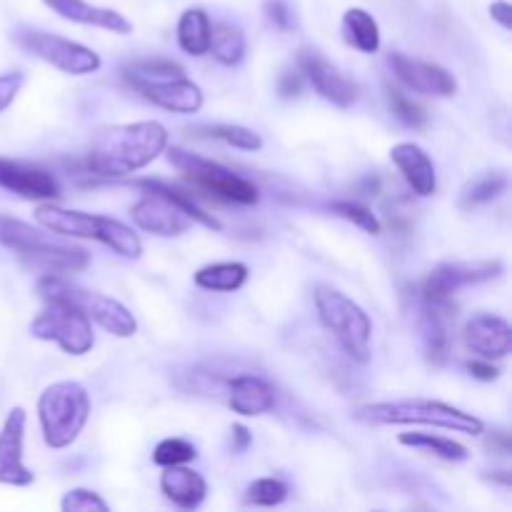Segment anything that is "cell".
Listing matches in <instances>:
<instances>
[{"mask_svg": "<svg viewBox=\"0 0 512 512\" xmlns=\"http://www.w3.org/2000/svg\"><path fill=\"white\" fill-rule=\"evenodd\" d=\"M35 220L43 230L65 238H83L103 243L115 255L125 260H138L143 255V240L120 220L108 215L83 213V210H65L55 203H40L35 208Z\"/></svg>", "mask_w": 512, "mask_h": 512, "instance_id": "cell-3", "label": "cell"}, {"mask_svg": "<svg viewBox=\"0 0 512 512\" xmlns=\"http://www.w3.org/2000/svg\"><path fill=\"white\" fill-rule=\"evenodd\" d=\"M233 450L235 453H245V450L253 445V435H250V430L245 428V425H233Z\"/></svg>", "mask_w": 512, "mask_h": 512, "instance_id": "cell-42", "label": "cell"}, {"mask_svg": "<svg viewBox=\"0 0 512 512\" xmlns=\"http://www.w3.org/2000/svg\"><path fill=\"white\" fill-rule=\"evenodd\" d=\"M198 458V450L193 443L183 438H168L163 443L155 445L153 450V463L160 468H168V465H188Z\"/></svg>", "mask_w": 512, "mask_h": 512, "instance_id": "cell-34", "label": "cell"}, {"mask_svg": "<svg viewBox=\"0 0 512 512\" xmlns=\"http://www.w3.org/2000/svg\"><path fill=\"white\" fill-rule=\"evenodd\" d=\"M385 95H388L390 110H393V115L400 120V123H405L408 128H415V130L425 128V123H428V113H425L423 105H418L413 98H408L403 90L393 88V85L385 88Z\"/></svg>", "mask_w": 512, "mask_h": 512, "instance_id": "cell-32", "label": "cell"}, {"mask_svg": "<svg viewBox=\"0 0 512 512\" xmlns=\"http://www.w3.org/2000/svg\"><path fill=\"white\" fill-rule=\"evenodd\" d=\"M160 490L175 508L195 510L203 505L205 495H208V483L203 475L185 465H168L160 475Z\"/></svg>", "mask_w": 512, "mask_h": 512, "instance_id": "cell-23", "label": "cell"}, {"mask_svg": "<svg viewBox=\"0 0 512 512\" xmlns=\"http://www.w3.org/2000/svg\"><path fill=\"white\" fill-rule=\"evenodd\" d=\"M135 90L150 100L158 108L170 110V113L193 115L203 108V90L188 80L185 75L180 78H165V80H130Z\"/></svg>", "mask_w": 512, "mask_h": 512, "instance_id": "cell-17", "label": "cell"}, {"mask_svg": "<svg viewBox=\"0 0 512 512\" xmlns=\"http://www.w3.org/2000/svg\"><path fill=\"white\" fill-rule=\"evenodd\" d=\"M463 345L485 360L508 358L512 350V328L505 318L493 313H478L465 323Z\"/></svg>", "mask_w": 512, "mask_h": 512, "instance_id": "cell-18", "label": "cell"}, {"mask_svg": "<svg viewBox=\"0 0 512 512\" xmlns=\"http://www.w3.org/2000/svg\"><path fill=\"white\" fill-rule=\"evenodd\" d=\"M450 320H455L450 300H443V303L423 300L420 333H423L425 358L433 365H445L450 358Z\"/></svg>", "mask_w": 512, "mask_h": 512, "instance_id": "cell-20", "label": "cell"}, {"mask_svg": "<svg viewBox=\"0 0 512 512\" xmlns=\"http://www.w3.org/2000/svg\"><path fill=\"white\" fill-rule=\"evenodd\" d=\"M198 138H210L220 140V143L230 145V148L248 150V153H255V150L263 148V138L255 130L245 128V125H230V123H215V125H198L195 130H190Z\"/></svg>", "mask_w": 512, "mask_h": 512, "instance_id": "cell-28", "label": "cell"}, {"mask_svg": "<svg viewBox=\"0 0 512 512\" xmlns=\"http://www.w3.org/2000/svg\"><path fill=\"white\" fill-rule=\"evenodd\" d=\"M25 420H28L25 410L13 408L0 428V485L28 488L35 480V475L23 463Z\"/></svg>", "mask_w": 512, "mask_h": 512, "instance_id": "cell-16", "label": "cell"}, {"mask_svg": "<svg viewBox=\"0 0 512 512\" xmlns=\"http://www.w3.org/2000/svg\"><path fill=\"white\" fill-rule=\"evenodd\" d=\"M343 35L348 45L365 55H373L380 50V28L378 20L363 8H350L343 15Z\"/></svg>", "mask_w": 512, "mask_h": 512, "instance_id": "cell-25", "label": "cell"}, {"mask_svg": "<svg viewBox=\"0 0 512 512\" xmlns=\"http://www.w3.org/2000/svg\"><path fill=\"white\" fill-rule=\"evenodd\" d=\"M13 40L25 53L53 65L60 73L90 75L98 73L100 65H103L100 55L90 50L88 45H80L75 40L60 38V35L45 33L38 28H15Z\"/></svg>", "mask_w": 512, "mask_h": 512, "instance_id": "cell-10", "label": "cell"}, {"mask_svg": "<svg viewBox=\"0 0 512 512\" xmlns=\"http://www.w3.org/2000/svg\"><path fill=\"white\" fill-rule=\"evenodd\" d=\"M0 188L38 203H53L60 198V185L53 173L23 160L0 158Z\"/></svg>", "mask_w": 512, "mask_h": 512, "instance_id": "cell-15", "label": "cell"}, {"mask_svg": "<svg viewBox=\"0 0 512 512\" xmlns=\"http://www.w3.org/2000/svg\"><path fill=\"white\" fill-rule=\"evenodd\" d=\"M263 13L265 20H268L275 30H280V33H290V30L295 28V18L288 0H265Z\"/></svg>", "mask_w": 512, "mask_h": 512, "instance_id": "cell-37", "label": "cell"}, {"mask_svg": "<svg viewBox=\"0 0 512 512\" xmlns=\"http://www.w3.org/2000/svg\"><path fill=\"white\" fill-rule=\"evenodd\" d=\"M468 373L473 375L475 380H483V383H493V380L500 378V370L495 368L493 360H485V358L470 360V363H468Z\"/></svg>", "mask_w": 512, "mask_h": 512, "instance_id": "cell-40", "label": "cell"}, {"mask_svg": "<svg viewBox=\"0 0 512 512\" xmlns=\"http://www.w3.org/2000/svg\"><path fill=\"white\" fill-rule=\"evenodd\" d=\"M0 245L13 250L15 255L35 268H45L50 273H75L88 265V253L75 245H65L53 240L40 228L23 223L18 218L0 213Z\"/></svg>", "mask_w": 512, "mask_h": 512, "instance_id": "cell-8", "label": "cell"}, {"mask_svg": "<svg viewBox=\"0 0 512 512\" xmlns=\"http://www.w3.org/2000/svg\"><path fill=\"white\" fill-rule=\"evenodd\" d=\"M315 310H318L320 325L333 335L340 350L353 363H368L370 338H373V323H370L368 313L353 298L330 285L315 288Z\"/></svg>", "mask_w": 512, "mask_h": 512, "instance_id": "cell-6", "label": "cell"}, {"mask_svg": "<svg viewBox=\"0 0 512 512\" xmlns=\"http://www.w3.org/2000/svg\"><path fill=\"white\" fill-rule=\"evenodd\" d=\"M138 188L145 190L143 198L130 208V218L140 230L158 238H175L193 228L195 223L210 230H220V223L205 213L188 193L163 183V180H138Z\"/></svg>", "mask_w": 512, "mask_h": 512, "instance_id": "cell-2", "label": "cell"}, {"mask_svg": "<svg viewBox=\"0 0 512 512\" xmlns=\"http://www.w3.org/2000/svg\"><path fill=\"white\" fill-rule=\"evenodd\" d=\"M358 420L370 425H433V428L453 430L465 435H483L485 423L473 413L453 408L440 400H393V403H373L358 410Z\"/></svg>", "mask_w": 512, "mask_h": 512, "instance_id": "cell-4", "label": "cell"}, {"mask_svg": "<svg viewBox=\"0 0 512 512\" xmlns=\"http://www.w3.org/2000/svg\"><path fill=\"white\" fill-rule=\"evenodd\" d=\"M398 443L405 445V448H418L425 450V453H433L438 458L450 460V463H463V460L470 458V450L465 445L455 443L450 438H440V435L430 433H400Z\"/></svg>", "mask_w": 512, "mask_h": 512, "instance_id": "cell-29", "label": "cell"}, {"mask_svg": "<svg viewBox=\"0 0 512 512\" xmlns=\"http://www.w3.org/2000/svg\"><path fill=\"white\" fill-rule=\"evenodd\" d=\"M330 210H333L338 218L348 220V223H353V225H358V228L365 230L368 235H378L380 228H383V225H380V220H378V215H375L373 210L365 208V205H360V203L338 200V203L330 205Z\"/></svg>", "mask_w": 512, "mask_h": 512, "instance_id": "cell-35", "label": "cell"}, {"mask_svg": "<svg viewBox=\"0 0 512 512\" xmlns=\"http://www.w3.org/2000/svg\"><path fill=\"white\" fill-rule=\"evenodd\" d=\"M303 85H305V75L300 70H285L278 80V93L280 98L290 100V98H298L303 93Z\"/></svg>", "mask_w": 512, "mask_h": 512, "instance_id": "cell-39", "label": "cell"}, {"mask_svg": "<svg viewBox=\"0 0 512 512\" xmlns=\"http://www.w3.org/2000/svg\"><path fill=\"white\" fill-rule=\"evenodd\" d=\"M508 190V175L505 173H485L468 183L460 195V205L463 208H478V205H488L498 200L500 195Z\"/></svg>", "mask_w": 512, "mask_h": 512, "instance_id": "cell-30", "label": "cell"}, {"mask_svg": "<svg viewBox=\"0 0 512 512\" xmlns=\"http://www.w3.org/2000/svg\"><path fill=\"white\" fill-rule=\"evenodd\" d=\"M503 273L500 260H455V263L435 265L423 280V300L430 303H443L453 300L458 290L470 288V285L488 283Z\"/></svg>", "mask_w": 512, "mask_h": 512, "instance_id": "cell-12", "label": "cell"}, {"mask_svg": "<svg viewBox=\"0 0 512 512\" xmlns=\"http://www.w3.org/2000/svg\"><path fill=\"white\" fill-rule=\"evenodd\" d=\"M490 18L495 20V23L503 25L505 30L512 28V5L508 0H495L493 5H490Z\"/></svg>", "mask_w": 512, "mask_h": 512, "instance_id": "cell-41", "label": "cell"}, {"mask_svg": "<svg viewBox=\"0 0 512 512\" xmlns=\"http://www.w3.org/2000/svg\"><path fill=\"white\" fill-rule=\"evenodd\" d=\"M210 30H213V23L203 8L183 10L178 20V45L193 58H200L208 53Z\"/></svg>", "mask_w": 512, "mask_h": 512, "instance_id": "cell-26", "label": "cell"}, {"mask_svg": "<svg viewBox=\"0 0 512 512\" xmlns=\"http://www.w3.org/2000/svg\"><path fill=\"white\" fill-rule=\"evenodd\" d=\"M228 405L233 413L245 418H258L273 410L275 390L260 375H235L228 383Z\"/></svg>", "mask_w": 512, "mask_h": 512, "instance_id": "cell-22", "label": "cell"}, {"mask_svg": "<svg viewBox=\"0 0 512 512\" xmlns=\"http://www.w3.org/2000/svg\"><path fill=\"white\" fill-rule=\"evenodd\" d=\"M248 280V265L238 260L228 263H210L195 273V285L210 293H235Z\"/></svg>", "mask_w": 512, "mask_h": 512, "instance_id": "cell-24", "label": "cell"}, {"mask_svg": "<svg viewBox=\"0 0 512 512\" xmlns=\"http://www.w3.org/2000/svg\"><path fill=\"white\" fill-rule=\"evenodd\" d=\"M208 53L218 60L220 65H238L245 58V35L243 30L230 23H220L210 30Z\"/></svg>", "mask_w": 512, "mask_h": 512, "instance_id": "cell-27", "label": "cell"}, {"mask_svg": "<svg viewBox=\"0 0 512 512\" xmlns=\"http://www.w3.org/2000/svg\"><path fill=\"white\" fill-rule=\"evenodd\" d=\"M168 148V130L158 120L113 125L95 138L88 170L100 178H125L153 163Z\"/></svg>", "mask_w": 512, "mask_h": 512, "instance_id": "cell-1", "label": "cell"}, {"mask_svg": "<svg viewBox=\"0 0 512 512\" xmlns=\"http://www.w3.org/2000/svg\"><path fill=\"white\" fill-rule=\"evenodd\" d=\"M45 8L53 10L63 20L78 25H90V28H103L115 35L133 33V23L123 13L113 8H100V5L88 3V0H43Z\"/></svg>", "mask_w": 512, "mask_h": 512, "instance_id": "cell-19", "label": "cell"}, {"mask_svg": "<svg viewBox=\"0 0 512 512\" xmlns=\"http://www.w3.org/2000/svg\"><path fill=\"white\" fill-rule=\"evenodd\" d=\"M38 293L45 303L73 305L80 313L88 315L90 323H98L105 333L115 335V338H133L138 333V320H135V315L120 300L110 298V295L85 290L55 273L43 275L38 280Z\"/></svg>", "mask_w": 512, "mask_h": 512, "instance_id": "cell-7", "label": "cell"}, {"mask_svg": "<svg viewBox=\"0 0 512 512\" xmlns=\"http://www.w3.org/2000/svg\"><path fill=\"white\" fill-rule=\"evenodd\" d=\"M390 160L403 173L405 183L410 185V190L415 195L428 198V195L435 193V188H438V173H435V165L430 160V155L420 145L398 143L390 150Z\"/></svg>", "mask_w": 512, "mask_h": 512, "instance_id": "cell-21", "label": "cell"}, {"mask_svg": "<svg viewBox=\"0 0 512 512\" xmlns=\"http://www.w3.org/2000/svg\"><path fill=\"white\" fill-rule=\"evenodd\" d=\"M298 65L305 80L313 85L315 93L328 100V103H333L335 108H350L358 100V85L345 78L328 58H323L315 50H300Z\"/></svg>", "mask_w": 512, "mask_h": 512, "instance_id": "cell-14", "label": "cell"}, {"mask_svg": "<svg viewBox=\"0 0 512 512\" xmlns=\"http://www.w3.org/2000/svg\"><path fill=\"white\" fill-rule=\"evenodd\" d=\"M168 160L175 170H180V173L190 180V183L203 188L205 193H213L215 198L225 200V203L255 205L260 200L258 188H255L250 180H245L243 175L225 168V165L215 163V160L193 153V150L170 148Z\"/></svg>", "mask_w": 512, "mask_h": 512, "instance_id": "cell-9", "label": "cell"}, {"mask_svg": "<svg viewBox=\"0 0 512 512\" xmlns=\"http://www.w3.org/2000/svg\"><path fill=\"white\" fill-rule=\"evenodd\" d=\"M288 485L278 478H258L245 488V503L258 505V508H275L288 500Z\"/></svg>", "mask_w": 512, "mask_h": 512, "instance_id": "cell-31", "label": "cell"}, {"mask_svg": "<svg viewBox=\"0 0 512 512\" xmlns=\"http://www.w3.org/2000/svg\"><path fill=\"white\" fill-rule=\"evenodd\" d=\"M90 418L88 390L73 380L53 383L40 393L38 420L43 430V440L48 448H70L83 433Z\"/></svg>", "mask_w": 512, "mask_h": 512, "instance_id": "cell-5", "label": "cell"}, {"mask_svg": "<svg viewBox=\"0 0 512 512\" xmlns=\"http://www.w3.org/2000/svg\"><path fill=\"white\" fill-rule=\"evenodd\" d=\"M30 333L45 343H55L68 355H85L95 345L90 318L68 303H48V308L33 318Z\"/></svg>", "mask_w": 512, "mask_h": 512, "instance_id": "cell-11", "label": "cell"}, {"mask_svg": "<svg viewBox=\"0 0 512 512\" xmlns=\"http://www.w3.org/2000/svg\"><path fill=\"white\" fill-rule=\"evenodd\" d=\"M388 65L395 78L413 93L433 95V98H453L458 93V80L440 65L410 58L405 53H390Z\"/></svg>", "mask_w": 512, "mask_h": 512, "instance_id": "cell-13", "label": "cell"}, {"mask_svg": "<svg viewBox=\"0 0 512 512\" xmlns=\"http://www.w3.org/2000/svg\"><path fill=\"white\" fill-rule=\"evenodd\" d=\"M60 510L63 512H108L110 505L100 498L95 490L88 488H75L70 493H65V498L60 500Z\"/></svg>", "mask_w": 512, "mask_h": 512, "instance_id": "cell-36", "label": "cell"}, {"mask_svg": "<svg viewBox=\"0 0 512 512\" xmlns=\"http://www.w3.org/2000/svg\"><path fill=\"white\" fill-rule=\"evenodd\" d=\"M485 448L493 450L495 455H510V435L508 433H493L488 440H485Z\"/></svg>", "mask_w": 512, "mask_h": 512, "instance_id": "cell-43", "label": "cell"}, {"mask_svg": "<svg viewBox=\"0 0 512 512\" xmlns=\"http://www.w3.org/2000/svg\"><path fill=\"white\" fill-rule=\"evenodd\" d=\"M128 80H165V78H180L185 73L183 65L175 63V60H140L133 63L130 68L123 70Z\"/></svg>", "mask_w": 512, "mask_h": 512, "instance_id": "cell-33", "label": "cell"}, {"mask_svg": "<svg viewBox=\"0 0 512 512\" xmlns=\"http://www.w3.org/2000/svg\"><path fill=\"white\" fill-rule=\"evenodd\" d=\"M20 88H23V73L13 70V73L0 75V110H5L13 103L15 95L20 93Z\"/></svg>", "mask_w": 512, "mask_h": 512, "instance_id": "cell-38", "label": "cell"}]
</instances>
